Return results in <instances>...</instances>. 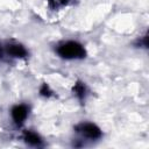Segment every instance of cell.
<instances>
[{"label": "cell", "mask_w": 149, "mask_h": 149, "mask_svg": "<svg viewBox=\"0 0 149 149\" xmlns=\"http://www.w3.org/2000/svg\"><path fill=\"white\" fill-rule=\"evenodd\" d=\"M57 52L63 58H83L85 56L84 48L77 42H66L57 48Z\"/></svg>", "instance_id": "cell-1"}, {"label": "cell", "mask_w": 149, "mask_h": 149, "mask_svg": "<svg viewBox=\"0 0 149 149\" xmlns=\"http://www.w3.org/2000/svg\"><path fill=\"white\" fill-rule=\"evenodd\" d=\"M76 129L78 133H80L83 136H85L87 139L95 140V139H99L101 136L100 129L93 123H80L76 127Z\"/></svg>", "instance_id": "cell-2"}, {"label": "cell", "mask_w": 149, "mask_h": 149, "mask_svg": "<svg viewBox=\"0 0 149 149\" xmlns=\"http://www.w3.org/2000/svg\"><path fill=\"white\" fill-rule=\"evenodd\" d=\"M27 115H28V108L24 105H17L12 109V118L17 125H21L26 120Z\"/></svg>", "instance_id": "cell-3"}, {"label": "cell", "mask_w": 149, "mask_h": 149, "mask_svg": "<svg viewBox=\"0 0 149 149\" xmlns=\"http://www.w3.org/2000/svg\"><path fill=\"white\" fill-rule=\"evenodd\" d=\"M7 52L13 57H24L27 55L26 49L20 44H10L7 47Z\"/></svg>", "instance_id": "cell-4"}, {"label": "cell", "mask_w": 149, "mask_h": 149, "mask_svg": "<svg viewBox=\"0 0 149 149\" xmlns=\"http://www.w3.org/2000/svg\"><path fill=\"white\" fill-rule=\"evenodd\" d=\"M23 139H24V141H26L28 144H30V146L37 147V146H41V143H42V141H41V139L38 137V135L35 134V133H33V132H26L24 135H23Z\"/></svg>", "instance_id": "cell-5"}, {"label": "cell", "mask_w": 149, "mask_h": 149, "mask_svg": "<svg viewBox=\"0 0 149 149\" xmlns=\"http://www.w3.org/2000/svg\"><path fill=\"white\" fill-rule=\"evenodd\" d=\"M74 92H76V94H77L79 98H83L84 94H85V86H84L81 83H78V84L74 86Z\"/></svg>", "instance_id": "cell-6"}, {"label": "cell", "mask_w": 149, "mask_h": 149, "mask_svg": "<svg viewBox=\"0 0 149 149\" xmlns=\"http://www.w3.org/2000/svg\"><path fill=\"white\" fill-rule=\"evenodd\" d=\"M49 2L54 8H58L61 6H64L68 2V0H49Z\"/></svg>", "instance_id": "cell-7"}]
</instances>
